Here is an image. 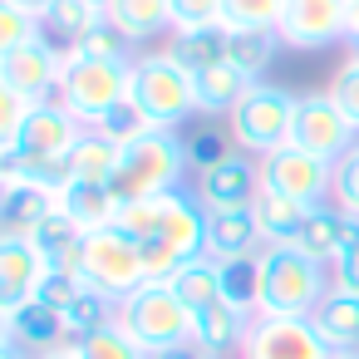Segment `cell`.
<instances>
[{"label":"cell","instance_id":"cell-1","mask_svg":"<svg viewBox=\"0 0 359 359\" xmlns=\"http://www.w3.org/2000/svg\"><path fill=\"white\" fill-rule=\"evenodd\" d=\"M192 153H187V133L182 128H143L138 138L123 143L118 172L109 182V192L123 202H143V197H163L172 187H192Z\"/></svg>","mask_w":359,"mask_h":359},{"label":"cell","instance_id":"cell-2","mask_svg":"<svg viewBox=\"0 0 359 359\" xmlns=\"http://www.w3.org/2000/svg\"><path fill=\"white\" fill-rule=\"evenodd\" d=\"M128 104L148 118V128H182V123L197 118V79H192L168 50L133 55V69H128Z\"/></svg>","mask_w":359,"mask_h":359},{"label":"cell","instance_id":"cell-3","mask_svg":"<svg viewBox=\"0 0 359 359\" xmlns=\"http://www.w3.org/2000/svg\"><path fill=\"white\" fill-rule=\"evenodd\" d=\"M330 266L300 246H261V310L256 315H315L330 295Z\"/></svg>","mask_w":359,"mask_h":359},{"label":"cell","instance_id":"cell-4","mask_svg":"<svg viewBox=\"0 0 359 359\" xmlns=\"http://www.w3.org/2000/svg\"><path fill=\"white\" fill-rule=\"evenodd\" d=\"M128 69L133 60H94V55H69L55 99L84 123L99 128L123 99H128Z\"/></svg>","mask_w":359,"mask_h":359},{"label":"cell","instance_id":"cell-5","mask_svg":"<svg viewBox=\"0 0 359 359\" xmlns=\"http://www.w3.org/2000/svg\"><path fill=\"white\" fill-rule=\"evenodd\" d=\"M118 325L153 354V349L192 339V305L168 280H143L138 290H128L118 300Z\"/></svg>","mask_w":359,"mask_h":359},{"label":"cell","instance_id":"cell-6","mask_svg":"<svg viewBox=\"0 0 359 359\" xmlns=\"http://www.w3.org/2000/svg\"><path fill=\"white\" fill-rule=\"evenodd\" d=\"M290 123H295V94L280 89V84H271V79L246 84V94L236 99V109L226 118L236 148L251 153V158H266L280 143H290Z\"/></svg>","mask_w":359,"mask_h":359},{"label":"cell","instance_id":"cell-7","mask_svg":"<svg viewBox=\"0 0 359 359\" xmlns=\"http://www.w3.org/2000/svg\"><path fill=\"white\" fill-rule=\"evenodd\" d=\"M79 276H84L94 290L123 300L128 290H138V285L148 280V271H143V241L128 236L123 226L89 231V236H84V256H79Z\"/></svg>","mask_w":359,"mask_h":359},{"label":"cell","instance_id":"cell-8","mask_svg":"<svg viewBox=\"0 0 359 359\" xmlns=\"http://www.w3.org/2000/svg\"><path fill=\"white\" fill-rule=\"evenodd\" d=\"M236 359H334L315 315H256Z\"/></svg>","mask_w":359,"mask_h":359},{"label":"cell","instance_id":"cell-9","mask_svg":"<svg viewBox=\"0 0 359 359\" xmlns=\"http://www.w3.org/2000/svg\"><path fill=\"white\" fill-rule=\"evenodd\" d=\"M261 187L290 202H305V207H325L334 192V163L305 153L300 143H280L276 153L261 158Z\"/></svg>","mask_w":359,"mask_h":359},{"label":"cell","instance_id":"cell-10","mask_svg":"<svg viewBox=\"0 0 359 359\" xmlns=\"http://www.w3.org/2000/svg\"><path fill=\"white\" fill-rule=\"evenodd\" d=\"M65 60H69V55L40 30L35 40H25V45H15V50H0V89H11V94H20V99H30V104H45V99H55V89H60Z\"/></svg>","mask_w":359,"mask_h":359},{"label":"cell","instance_id":"cell-11","mask_svg":"<svg viewBox=\"0 0 359 359\" xmlns=\"http://www.w3.org/2000/svg\"><path fill=\"white\" fill-rule=\"evenodd\" d=\"M290 143H300L305 153H315V158H325V163H339V158L359 143V128L339 114V104L330 99V89H320V94H295Z\"/></svg>","mask_w":359,"mask_h":359},{"label":"cell","instance_id":"cell-12","mask_svg":"<svg viewBox=\"0 0 359 359\" xmlns=\"http://www.w3.org/2000/svg\"><path fill=\"white\" fill-rule=\"evenodd\" d=\"M276 30L285 50H300V55L330 50L349 40V0H285V15Z\"/></svg>","mask_w":359,"mask_h":359},{"label":"cell","instance_id":"cell-13","mask_svg":"<svg viewBox=\"0 0 359 359\" xmlns=\"http://www.w3.org/2000/svg\"><path fill=\"white\" fill-rule=\"evenodd\" d=\"M192 192L207 212H231V207H251L261 197V158L251 153H226L222 163L192 172Z\"/></svg>","mask_w":359,"mask_h":359},{"label":"cell","instance_id":"cell-14","mask_svg":"<svg viewBox=\"0 0 359 359\" xmlns=\"http://www.w3.org/2000/svg\"><path fill=\"white\" fill-rule=\"evenodd\" d=\"M79 138H84V123H79L60 99H45V104H35V109H30V118H25V128H20V138H15V148H11V153H25V158L69 153ZM0 153H6V148H0Z\"/></svg>","mask_w":359,"mask_h":359},{"label":"cell","instance_id":"cell-15","mask_svg":"<svg viewBox=\"0 0 359 359\" xmlns=\"http://www.w3.org/2000/svg\"><path fill=\"white\" fill-rule=\"evenodd\" d=\"M158 241L177 246L182 256L207 251V207L197 202L192 187H172L158 197Z\"/></svg>","mask_w":359,"mask_h":359},{"label":"cell","instance_id":"cell-16","mask_svg":"<svg viewBox=\"0 0 359 359\" xmlns=\"http://www.w3.org/2000/svg\"><path fill=\"white\" fill-rule=\"evenodd\" d=\"M45 271H50V261L35 251V241L0 236V310H15V305L35 300Z\"/></svg>","mask_w":359,"mask_h":359},{"label":"cell","instance_id":"cell-17","mask_svg":"<svg viewBox=\"0 0 359 359\" xmlns=\"http://www.w3.org/2000/svg\"><path fill=\"white\" fill-rule=\"evenodd\" d=\"M251 310L246 305H236V300H212V305H202V310H192V339L212 354V359H226V354H241V344H246V330H251Z\"/></svg>","mask_w":359,"mask_h":359},{"label":"cell","instance_id":"cell-18","mask_svg":"<svg viewBox=\"0 0 359 359\" xmlns=\"http://www.w3.org/2000/svg\"><path fill=\"white\" fill-rule=\"evenodd\" d=\"M0 330H6V339L25 344L30 354H50L60 344H69V330H65V315L45 300H25L15 310H0Z\"/></svg>","mask_w":359,"mask_h":359},{"label":"cell","instance_id":"cell-19","mask_svg":"<svg viewBox=\"0 0 359 359\" xmlns=\"http://www.w3.org/2000/svg\"><path fill=\"white\" fill-rule=\"evenodd\" d=\"M266 236H261V222L251 207H231V212H207V256L217 261H236V256H251L261 251Z\"/></svg>","mask_w":359,"mask_h":359},{"label":"cell","instance_id":"cell-20","mask_svg":"<svg viewBox=\"0 0 359 359\" xmlns=\"http://www.w3.org/2000/svg\"><path fill=\"white\" fill-rule=\"evenodd\" d=\"M187 74H207L217 65H226L231 50V25H192V30H172L163 45Z\"/></svg>","mask_w":359,"mask_h":359},{"label":"cell","instance_id":"cell-21","mask_svg":"<svg viewBox=\"0 0 359 359\" xmlns=\"http://www.w3.org/2000/svg\"><path fill=\"white\" fill-rule=\"evenodd\" d=\"M359 236V222L349 217V212H339L334 202H325V207H310V217H305V226H300V251L305 256H315V261H334L349 241Z\"/></svg>","mask_w":359,"mask_h":359},{"label":"cell","instance_id":"cell-22","mask_svg":"<svg viewBox=\"0 0 359 359\" xmlns=\"http://www.w3.org/2000/svg\"><path fill=\"white\" fill-rule=\"evenodd\" d=\"M280 50H285V40H280L276 25H241V30H231L226 65H231L246 84H261V79L271 74V65H276Z\"/></svg>","mask_w":359,"mask_h":359},{"label":"cell","instance_id":"cell-23","mask_svg":"<svg viewBox=\"0 0 359 359\" xmlns=\"http://www.w3.org/2000/svg\"><path fill=\"white\" fill-rule=\"evenodd\" d=\"M55 207H60L69 222H79L84 236L118 222V197L109 192V182H69V187L55 197Z\"/></svg>","mask_w":359,"mask_h":359},{"label":"cell","instance_id":"cell-24","mask_svg":"<svg viewBox=\"0 0 359 359\" xmlns=\"http://www.w3.org/2000/svg\"><path fill=\"white\" fill-rule=\"evenodd\" d=\"M55 212V197L30 187V182H11V187H0V236H25Z\"/></svg>","mask_w":359,"mask_h":359},{"label":"cell","instance_id":"cell-25","mask_svg":"<svg viewBox=\"0 0 359 359\" xmlns=\"http://www.w3.org/2000/svg\"><path fill=\"white\" fill-rule=\"evenodd\" d=\"M30 241H35V251L55 266V271H79V256H84V231H79V222H69L60 207L30 231Z\"/></svg>","mask_w":359,"mask_h":359},{"label":"cell","instance_id":"cell-26","mask_svg":"<svg viewBox=\"0 0 359 359\" xmlns=\"http://www.w3.org/2000/svg\"><path fill=\"white\" fill-rule=\"evenodd\" d=\"M251 212H256V222H261L266 246H295V241H300V226H305V217H310L305 202H290V197L266 192V187H261V197L251 202Z\"/></svg>","mask_w":359,"mask_h":359},{"label":"cell","instance_id":"cell-27","mask_svg":"<svg viewBox=\"0 0 359 359\" xmlns=\"http://www.w3.org/2000/svg\"><path fill=\"white\" fill-rule=\"evenodd\" d=\"M109 20L128 35V45H148L158 35H172V0H118Z\"/></svg>","mask_w":359,"mask_h":359},{"label":"cell","instance_id":"cell-28","mask_svg":"<svg viewBox=\"0 0 359 359\" xmlns=\"http://www.w3.org/2000/svg\"><path fill=\"white\" fill-rule=\"evenodd\" d=\"M118 158H123V143H114L104 128H84V138L69 148L74 182H114V172H118Z\"/></svg>","mask_w":359,"mask_h":359},{"label":"cell","instance_id":"cell-29","mask_svg":"<svg viewBox=\"0 0 359 359\" xmlns=\"http://www.w3.org/2000/svg\"><path fill=\"white\" fill-rule=\"evenodd\" d=\"M104 20H109V15H104V11H94L89 0H55L50 15H45L40 25H45V35H50L65 55H74V50L84 45V35H89L94 25H104Z\"/></svg>","mask_w":359,"mask_h":359},{"label":"cell","instance_id":"cell-30","mask_svg":"<svg viewBox=\"0 0 359 359\" xmlns=\"http://www.w3.org/2000/svg\"><path fill=\"white\" fill-rule=\"evenodd\" d=\"M315 325L334 349H359V295L330 285V295L315 305Z\"/></svg>","mask_w":359,"mask_h":359},{"label":"cell","instance_id":"cell-31","mask_svg":"<svg viewBox=\"0 0 359 359\" xmlns=\"http://www.w3.org/2000/svg\"><path fill=\"white\" fill-rule=\"evenodd\" d=\"M192 79H197V118H231L236 99L246 94V79L231 65H217L207 74H192Z\"/></svg>","mask_w":359,"mask_h":359},{"label":"cell","instance_id":"cell-32","mask_svg":"<svg viewBox=\"0 0 359 359\" xmlns=\"http://www.w3.org/2000/svg\"><path fill=\"white\" fill-rule=\"evenodd\" d=\"M168 285H172L192 310H202V305L222 300V261H217V256H207V251H202V256H187V261H182V271H177Z\"/></svg>","mask_w":359,"mask_h":359},{"label":"cell","instance_id":"cell-33","mask_svg":"<svg viewBox=\"0 0 359 359\" xmlns=\"http://www.w3.org/2000/svg\"><path fill=\"white\" fill-rule=\"evenodd\" d=\"M222 295L236 300V305H246L251 315L261 310V251L222 261Z\"/></svg>","mask_w":359,"mask_h":359},{"label":"cell","instance_id":"cell-34","mask_svg":"<svg viewBox=\"0 0 359 359\" xmlns=\"http://www.w3.org/2000/svg\"><path fill=\"white\" fill-rule=\"evenodd\" d=\"M109 320H118V300L104 295V290H94V285H84L79 300L65 310V330H69V339H84V334H94V330L109 325Z\"/></svg>","mask_w":359,"mask_h":359},{"label":"cell","instance_id":"cell-35","mask_svg":"<svg viewBox=\"0 0 359 359\" xmlns=\"http://www.w3.org/2000/svg\"><path fill=\"white\" fill-rule=\"evenodd\" d=\"M79 344V354L84 359H148V349L118 325V320H109V325H99L94 334H84V339H74Z\"/></svg>","mask_w":359,"mask_h":359},{"label":"cell","instance_id":"cell-36","mask_svg":"<svg viewBox=\"0 0 359 359\" xmlns=\"http://www.w3.org/2000/svg\"><path fill=\"white\" fill-rule=\"evenodd\" d=\"M187 153H192V168L202 172V168L222 163L226 153H236V138H231V128H217V123L207 118L202 128H192V133H187Z\"/></svg>","mask_w":359,"mask_h":359},{"label":"cell","instance_id":"cell-37","mask_svg":"<svg viewBox=\"0 0 359 359\" xmlns=\"http://www.w3.org/2000/svg\"><path fill=\"white\" fill-rule=\"evenodd\" d=\"M330 202L359 222V143L334 163V192H330Z\"/></svg>","mask_w":359,"mask_h":359},{"label":"cell","instance_id":"cell-38","mask_svg":"<svg viewBox=\"0 0 359 359\" xmlns=\"http://www.w3.org/2000/svg\"><path fill=\"white\" fill-rule=\"evenodd\" d=\"M84 285H89V280H84L79 271H55V266H50V271H45V280H40V290H35V300H45V305H55V310L65 315V310L79 300V290H84Z\"/></svg>","mask_w":359,"mask_h":359},{"label":"cell","instance_id":"cell-39","mask_svg":"<svg viewBox=\"0 0 359 359\" xmlns=\"http://www.w3.org/2000/svg\"><path fill=\"white\" fill-rule=\"evenodd\" d=\"M330 99L339 104V114L359 128V50L334 69V79H330Z\"/></svg>","mask_w":359,"mask_h":359},{"label":"cell","instance_id":"cell-40","mask_svg":"<svg viewBox=\"0 0 359 359\" xmlns=\"http://www.w3.org/2000/svg\"><path fill=\"white\" fill-rule=\"evenodd\" d=\"M128 50H133L128 35H123L114 20H104V25H94V30L84 35V45H79L74 55H94V60H133Z\"/></svg>","mask_w":359,"mask_h":359},{"label":"cell","instance_id":"cell-41","mask_svg":"<svg viewBox=\"0 0 359 359\" xmlns=\"http://www.w3.org/2000/svg\"><path fill=\"white\" fill-rule=\"evenodd\" d=\"M285 15V0H226V25H280Z\"/></svg>","mask_w":359,"mask_h":359},{"label":"cell","instance_id":"cell-42","mask_svg":"<svg viewBox=\"0 0 359 359\" xmlns=\"http://www.w3.org/2000/svg\"><path fill=\"white\" fill-rule=\"evenodd\" d=\"M226 25V0H172V30Z\"/></svg>","mask_w":359,"mask_h":359},{"label":"cell","instance_id":"cell-43","mask_svg":"<svg viewBox=\"0 0 359 359\" xmlns=\"http://www.w3.org/2000/svg\"><path fill=\"white\" fill-rule=\"evenodd\" d=\"M182 251L177 246H168V241H158V236H148L143 241V271H148V280H172L177 271H182Z\"/></svg>","mask_w":359,"mask_h":359},{"label":"cell","instance_id":"cell-44","mask_svg":"<svg viewBox=\"0 0 359 359\" xmlns=\"http://www.w3.org/2000/svg\"><path fill=\"white\" fill-rule=\"evenodd\" d=\"M45 25H40V15H25V11H15V6H0V50H15V45H25V40H35Z\"/></svg>","mask_w":359,"mask_h":359},{"label":"cell","instance_id":"cell-45","mask_svg":"<svg viewBox=\"0 0 359 359\" xmlns=\"http://www.w3.org/2000/svg\"><path fill=\"white\" fill-rule=\"evenodd\" d=\"M30 109H35L30 99L11 94V89H0V148H15V138H20V128H25Z\"/></svg>","mask_w":359,"mask_h":359},{"label":"cell","instance_id":"cell-46","mask_svg":"<svg viewBox=\"0 0 359 359\" xmlns=\"http://www.w3.org/2000/svg\"><path fill=\"white\" fill-rule=\"evenodd\" d=\"M99 128H104V133H109L114 143H128V138H138V133L148 128V118H143V114H138V109H133V104L123 99V104H118V109H114V114H109V118L99 123Z\"/></svg>","mask_w":359,"mask_h":359},{"label":"cell","instance_id":"cell-47","mask_svg":"<svg viewBox=\"0 0 359 359\" xmlns=\"http://www.w3.org/2000/svg\"><path fill=\"white\" fill-rule=\"evenodd\" d=\"M330 280H334L339 290H354V295H359V236L330 261Z\"/></svg>","mask_w":359,"mask_h":359},{"label":"cell","instance_id":"cell-48","mask_svg":"<svg viewBox=\"0 0 359 359\" xmlns=\"http://www.w3.org/2000/svg\"><path fill=\"white\" fill-rule=\"evenodd\" d=\"M148 359H212L197 339H182V344H168V349H153Z\"/></svg>","mask_w":359,"mask_h":359},{"label":"cell","instance_id":"cell-49","mask_svg":"<svg viewBox=\"0 0 359 359\" xmlns=\"http://www.w3.org/2000/svg\"><path fill=\"white\" fill-rule=\"evenodd\" d=\"M0 6H15V11H25V15H50V6H55V0H0Z\"/></svg>","mask_w":359,"mask_h":359},{"label":"cell","instance_id":"cell-50","mask_svg":"<svg viewBox=\"0 0 359 359\" xmlns=\"http://www.w3.org/2000/svg\"><path fill=\"white\" fill-rule=\"evenodd\" d=\"M0 359H35L25 344H15V339H0Z\"/></svg>","mask_w":359,"mask_h":359},{"label":"cell","instance_id":"cell-51","mask_svg":"<svg viewBox=\"0 0 359 359\" xmlns=\"http://www.w3.org/2000/svg\"><path fill=\"white\" fill-rule=\"evenodd\" d=\"M35 359H84V354H79V344L69 339V344H60V349H50V354H35Z\"/></svg>","mask_w":359,"mask_h":359},{"label":"cell","instance_id":"cell-52","mask_svg":"<svg viewBox=\"0 0 359 359\" xmlns=\"http://www.w3.org/2000/svg\"><path fill=\"white\" fill-rule=\"evenodd\" d=\"M349 45L359 50V0H349Z\"/></svg>","mask_w":359,"mask_h":359},{"label":"cell","instance_id":"cell-53","mask_svg":"<svg viewBox=\"0 0 359 359\" xmlns=\"http://www.w3.org/2000/svg\"><path fill=\"white\" fill-rule=\"evenodd\" d=\"M89 6H94V11H104V15H109V11H114V6H118V0H89Z\"/></svg>","mask_w":359,"mask_h":359},{"label":"cell","instance_id":"cell-54","mask_svg":"<svg viewBox=\"0 0 359 359\" xmlns=\"http://www.w3.org/2000/svg\"><path fill=\"white\" fill-rule=\"evenodd\" d=\"M334 359H359V349H334Z\"/></svg>","mask_w":359,"mask_h":359}]
</instances>
